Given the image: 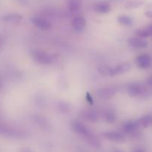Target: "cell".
I'll return each instance as SVG.
<instances>
[{
  "label": "cell",
  "mask_w": 152,
  "mask_h": 152,
  "mask_svg": "<svg viewBox=\"0 0 152 152\" xmlns=\"http://www.w3.org/2000/svg\"><path fill=\"white\" fill-rule=\"evenodd\" d=\"M22 16L19 13H8L3 15L0 18V21L7 24H18L22 21Z\"/></svg>",
  "instance_id": "cell-10"
},
{
  "label": "cell",
  "mask_w": 152,
  "mask_h": 152,
  "mask_svg": "<svg viewBox=\"0 0 152 152\" xmlns=\"http://www.w3.org/2000/svg\"><path fill=\"white\" fill-rule=\"evenodd\" d=\"M99 73L102 76H109V77H113V68L109 66H101L98 68Z\"/></svg>",
  "instance_id": "cell-23"
},
{
  "label": "cell",
  "mask_w": 152,
  "mask_h": 152,
  "mask_svg": "<svg viewBox=\"0 0 152 152\" xmlns=\"http://www.w3.org/2000/svg\"><path fill=\"white\" fill-rule=\"evenodd\" d=\"M128 42H129V45L135 48H142L147 47L148 45V42L142 38H140V37L138 38L132 37V38L129 39Z\"/></svg>",
  "instance_id": "cell-13"
},
{
  "label": "cell",
  "mask_w": 152,
  "mask_h": 152,
  "mask_svg": "<svg viewBox=\"0 0 152 152\" xmlns=\"http://www.w3.org/2000/svg\"><path fill=\"white\" fill-rule=\"evenodd\" d=\"M95 11L99 13H108L111 11V4L106 1L96 3L94 7Z\"/></svg>",
  "instance_id": "cell-14"
},
{
  "label": "cell",
  "mask_w": 152,
  "mask_h": 152,
  "mask_svg": "<svg viewBox=\"0 0 152 152\" xmlns=\"http://www.w3.org/2000/svg\"><path fill=\"white\" fill-rule=\"evenodd\" d=\"M0 136L15 139H25L28 137L26 132L16 129L5 123H0Z\"/></svg>",
  "instance_id": "cell-1"
},
{
  "label": "cell",
  "mask_w": 152,
  "mask_h": 152,
  "mask_svg": "<svg viewBox=\"0 0 152 152\" xmlns=\"http://www.w3.org/2000/svg\"><path fill=\"white\" fill-rule=\"evenodd\" d=\"M130 65L127 63V62H123V63L119 64L118 65L113 68V76L125 74V73L128 72L130 70Z\"/></svg>",
  "instance_id": "cell-15"
},
{
  "label": "cell",
  "mask_w": 152,
  "mask_h": 152,
  "mask_svg": "<svg viewBox=\"0 0 152 152\" xmlns=\"http://www.w3.org/2000/svg\"><path fill=\"white\" fill-rule=\"evenodd\" d=\"M83 116L86 120L91 123H96L99 120V114L94 110H88L83 111Z\"/></svg>",
  "instance_id": "cell-16"
},
{
  "label": "cell",
  "mask_w": 152,
  "mask_h": 152,
  "mask_svg": "<svg viewBox=\"0 0 152 152\" xmlns=\"http://www.w3.org/2000/svg\"><path fill=\"white\" fill-rule=\"evenodd\" d=\"M84 139L86 140V142H87L88 143L90 144L91 146L96 147V148H98V147L100 146L101 145L100 141H99V140L98 139L97 137L95 136L92 132L90 134L88 135L87 137H86Z\"/></svg>",
  "instance_id": "cell-18"
},
{
  "label": "cell",
  "mask_w": 152,
  "mask_h": 152,
  "mask_svg": "<svg viewBox=\"0 0 152 152\" xmlns=\"http://www.w3.org/2000/svg\"><path fill=\"white\" fill-rule=\"evenodd\" d=\"M145 14L148 18H149V19H152V10H148V11L145 12Z\"/></svg>",
  "instance_id": "cell-28"
},
{
  "label": "cell",
  "mask_w": 152,
  "mask_h": 152,
  "mask_svg": "<svg viewBox=\"0 0 152 152\" xmlns=\"http://www.w3.org/2000/svg\"><path fill=\"white\" fill-rule=\"evenodd\" d=\"M104 137L106 138L107 140L110 141H113V142H124L126 140V137L123 134L120 133V132H107L103 134Z\"/></svg>",
  "instance_id": "cell-11"
},
{
  "label": "cell",
  "mask_w": 152,
  "mask_h": 152,
  "mask_svg": "<svg viewBox=\"0 0 152 152\" xmlns=\"http://www.w3.org/2000/svg\"><path fill=\"white\" fill-rule=\"evenodd\" d=\"M134 152H145V150L142 149V148H137L134 151Z\"/></svg>",
  "instance_id": "cell-31"
},
{
  "label": "cell",
  "mask_w": 152,
  "mask_h": 152,
  "mask_svg": "<svg viewBox=\"0 0 152 152\" xmlns=\"http://www.w3.org/2000/svg\"><path fill=\"white\" fill-rule=\"evenodd\" d=\"M81 0H69L68 7L71 12H76L81 7Z\"/></svg>",
  "instance_id": "cell-22"
},
{
  "label": "cell",
  "mask_w": 152,
  "mask_h": 152,
  "mask_svg": "<svg viewBox=\"0 0 152 152\" xmlns=\"http://www.w3.org/2000/svg\"><path fill=\"white\" fill-rule=\"evenodd\" d=\"M31 21H32V23L34 24V25H35L37 28H38L39 29L42 30V31L49 30L52 26L51 23L48 20L42 17L36 16V17L33 18Z\"/></svg>",
  "instance_id": "cell-8"
},
{
  "label": "cell",
  "mask_w": 152,
  "mask_h": 152,
  "mask_svg": "<svg viewBox=\"0 0 152 152\" xmlns=\"http://www.w3.org/2000/svg\"><path fill=\"white\" fill-rule=\"evenodd\" d=\"M86 98H87V99H88V102H90L91 104L93 103V99H92V97L91 96L90 94L87 93V95H86Z\"/></svg>",
  "instance_id": "cell-27"
},
{
  "label": "cell",
  "mask_w": 152,
  "mask_h": 152,
  "mask_svg": "<svg viewBox=\"0 0 152 152\" xmlns=\"http://www.w3.org/2000/svg\"><path fill=\"white\" fill-rule=\"evenodd\" d=\"M4 38H3L2 36L0 35V50H1V48H2L3 46H4Z\"/></svg>",
  "instance_id": "cell-26"
},
{
  "label": "cell",
  "mask_w": 152,
  "mask_h": 152,
  "mask_svg": "<svg viewBox=\"0 0 152 152\" xmlns=\"http://www.w3.org/2000/svg\"><path fill=\"white\" fill-rule=\"evenodd\" d=\"M104 120L108 123H113L117 120V116L115 113L111 110H106L103 114Z\"/></svg>",
  "instance_id": "cell-21"
},
{
  "label": "cell",
  "mask_w": 152,
  "mask_h": 152,
  "mask_svg": "<svg viewBox=\"0 0 152 152\" xmlns=\"http://www.w3.org/2000/svg\"><path fill=\"white\" fill-rule=\"evenodd\" d=\"M147 84L152 87V75L150 76V77L147 79Z\"/></svg>",
  "instance_id": "cell-29"
},
{
  "label": "cell",
  "mask_w": 152,
  "mask_h": 152,
  "mask_svg": "<svg viewBox=\"0 0 152 152\" xmlns=\"http://www.w3.org/2000/svg\"><path fill=\"white\" fill-rule=\"evenodd\" d=\"M117 20L120 25H124V26H131V25H133L134 22L133 19L129 16H126V15H121V16H118Z\"/></svg>",
  "instance_id": "cell-19"
},
{
  "label": "cell",
  "mask_w": 152,
  "mask_h": 152,
  "mask_svg": "<svg viewBox=\"0 0 152 152\" xmlns=\"http://www.w3.org/2000/svg\"><path fill=\"white\" fill-rule=\"evenodd\" d=\"M72 28L76 32H82L86 25V21L83 15H77L71 22Z\"/></svg>",
  "instance_id": "cell-6"
},
{
  "label": "cell",
  "mask_w": 152,
  "mask_h": 152,
  "mask_svg": "<svg viewBox=\"0 0 152 152\" xmlns=\"http://www.w3.org/2000/svg\"><path fill=\"white\" fill-rule=\"evenodd\" d=\"M33 120H34V123H36L37 126H38L40 129H42V130L48 131L50 129V123L48 122V120L45 118L44 117L41 115H38V114H36L33 117Z\"/></svg>",
  "instance_id": "cell-12"
},
{
  "label": "cell",
  "mask_w": 152,
  "mask_h": 152,
  "mask_svg": "<svg viewBox=\"0 0 152 152\" xmlns=\"http://www.w3.org/2000/svg\"><path fill=\"white\" fill-rule=\"evenodd\" d=\"M136 63L140 68L147 69L151 66L152 58L149 54H147V53L140 55L139 56L137 57Z\"/></svg>",
  "instance_id": "cell-5"
},
{
  "label": "cell",
  "mask_w": 152,
  "mask_h": 152,
  "mask_svg": "<svg viewBox=\"0 0 152 152\" xmlns=\"http://www.w3.org/2000/svg\"><path fill=\"white\" fill-rule=\"evenodd\" d=\"M114 152H123V151H119V150H117V151H115Z\"/></svg>",
  "instance_id": "cell-32"
},
{
  "label": "cell",
  "mask_w": 152,
  "mask_h": 152,
  "mask_svg": "<svg viewBox=\"0 0 152 152\" xmlns=\"http://www.w3.org/2000/svg\"><path fill=\"white\" fill-rule=\"evenodd\" d=\"M31 57L36 62L41 65H50V64L53 63L56 59L54 55L38 50H34L31 53Z\"/></svg>",
  "instance_id": "cell-2"
},
{
  "label": "cell",
  "mask_w": 152,
  "mask_h": 152,
  "mask_svg": "<svg viewBox=\"0 0 152 152\" xmlns=\"http://www.w3.org/2000/svg\"><path fill=\"white\" fill-rule=\"evenodd\" d=\"M140 126H141L139 123V120H137V121L132 120V121L126 122V123L123 124V130L125 133L132 134H134L135 132H137Z\"/></svg>",
  "instance_id": "cell-9"
},
{
  "label": "cell",
  "mask_w": 152,
  "mask_h": 152,
  "mask_svg": "<svg viewBox=\"0 0 152 152\" xmlns=\"http://www.w3.org/2000/svg\"><path fill=\"white\" fill-rule=\"evenodd\" d=\"M19 152H34V151H33L31 149H30V148H22V149H21Z\"/></svg>",
  "instance_id": "cell-30"
},
{
  "label": "cell",
  "mask_w": 152,
  "mask_h": 152,
  "mask_svg": "<svg viewBox=\"0 0 152 152\" xmlns=\"http://www.w3.org/2000/svg\"><path fill=\"white\" fill-rule=\"evenodd\" d=\"M142 4H143V1L140 0H131L126 2L125 7L127 9H134L140 7L141 5H142Z\"/></svg>",
  "instance_id": "cell-24"
},
{
  "label": "cell",
  "mask_w": 152,
  "mask_h": 152,
  "mask_svg": "<svg viewBox=\"0 0 152 152\" xmlns=\"http://www.w3.org/2000/svg\"><path fill=\"white\" fill-rule=\"evenodd\" d=\"M116 92H117V91L114 88L106 87L99 89L96 94L99 98L104 99V100H108V99L114 97V95L116 94Z\"/></svg>",
  "instance_id": "cell-7"
},
{
  "label": "cell",
  "mask_w": 152,
  "mask_h": 152,
  "mask_svg": "<svg viewBox=\"0 0 152 152\" xmlns=\"http://www.w3.org/2000/svg\"><path fill=\"white\" fill-rule=\"evenodd\" d=\"M58 109L62 113H67L70 110V105L65 102H59L58 103Z\"/></svg>",
  "instance_id": "cell-25"
},
{
  "label": "cell",
  "mask_w": 152,
  "mask_h": 152,
  "mask_svg": "<svg viewBox=\"0 0 152 152\" xmlns=\"http://www.w3.org/2000/svg\"><path fill=\"white\" fill-rule=\"evenodd\" d=\"M135 34L140 37V38H145V37H150L152 35V25L144 27V28H140L136 31Z\"/></svg>",
  "instance_id": "cell-17"
},
{
  "label": "cell",
  "mask_w": 152,
  "mask_h": 152,
  "mask_svg": "<svg viewBox=\"0 0 152 152\" xmlns=\"http://www.w3.org/2000/svg\"><path fill=\"white\" fill-rule=\"evenodd\" d=\"M0 87H1V83H0Z\"/></svg>",
  "instance_id": "cell-33"
},
{
  "label": "cell",
  "mask_w": 152,
  "mask_h": 152,
  "mask_svg": "<svg viewBox=\"0 0 152 152\" xmlns=\"http://www.w3.org/2000/svg\"><path fill=\"white\" fill-rule=\"evenodd\" d=\"M139 123L141 126L143 128H148L152 126V115L151 114H147L141 117L139 120Z\"/></svg>",
  "instance_id": "cell-20"
},
{
  "label": "cell",
  "mask_w": 152,
  "mask_h": 152,
  "mask_svg": "<svg viewBox=\"0 0 152 152\" xmlns=\"http://www.w3.org/2000/svg\"><path fill=\"white\" fill-rule=\"evenodd\" d=\"M145 88L143 86L139 83H131L127 87L128 94L132 97L140 96L145 92Z\"/></svg>",
  "instance_id": "cell-4"
},
{
  "label": "cell",
  "mask_w": 152,
  "mask_h": 152,
  "mask_svg": "<svg viewBox=\"0 0 152 152\" xmlns=\"http://www.w3.org/2000/svg\"><path fill=\"white\" fill-rule=\"evenodd\" d=\"M71 126L72 130L74 131L76 134L83 137V138H85L86 137H87L88 135L90 134L91 133L90 129H89L87 126H85L83 123L79 121V120H74V121L71 123Z\"/></svg>",
  "instance_id": "cell-3"
}]
</instances>
